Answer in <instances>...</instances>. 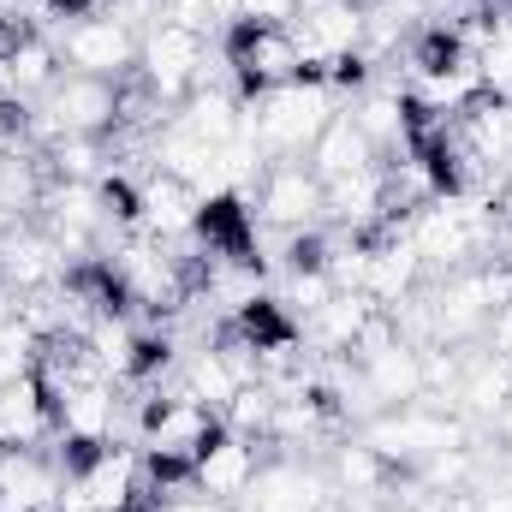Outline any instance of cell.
I'll use <instances>...</instances> for the list:
<instances>
[{
    "label": "cell",
    "instance_id": "cell-13",
    "mask_svg": "<svg viewBox=\"0 0 512 512\" xmlns=\"http://www.w3.org/2000/svg\"><path fill=\"white\" fill-rule=\"evenodd\" d=\"M245 387V376L233 370V358L221 352V346H203V352H191L185 358V387L179 393H191L197 405H209V411H227V399Z\"/></svg>",
    "mask_w": 512,
    "mask_h": 512
},
{
    "label": "cell",
    "instance_id": "cell-16",
    "mask_svg": "<svg viewBox=\"0 0 512 512\" xmlns=\"http://www.w3.org/2000/svg\"><path fill=\"white\" fill-rule=\"evenodd\" d=\"M489 340H495V358H512V304L489 316Z\"/></svg>",
    "mask_w": 512,
    "mask_h": 512
},
{
    "label": "cell",
    "instance_id": "cell-19",
    "mask_svg": "<svg viewBox=\"0 0 512 512\" xmlns=\"http://www.w3.org/2000/svg\"><path fill=\"white\" fill-rule=\"evenodd\" d=\"M495 423H501V429H507V441H512V405H507V411H501V417H495Z\"/></svg>",
    "mask_w": 512,
    "mask_h": 512
},
{
    "label": "cell",
    "instance_id": "cell-6",
    "mask_svg": "<svg viewBox=\"0 0 512 512\" xmlns=\"http://www.w3.org/2000/svg\"><path fill=\"white\" fill-rule=\"evenodd\" d=\"M203 42L209 36H191V30H173V24H149L143 54H137V72L161 90L167 108H179L197 90V78H203Z\"/></svg>",
    "mask_w": 512,
    "mask_h": 512
},
{
    "label": "cell",
    "instance_id": "cell-10",
    "mask_svg": "<svg viewBox=\"0 0 512 512\" xmlns=\"http://www.w3.org/2000/svg\"><path fill=\"white\" fill-rule=\"evenodd\" d=\"M54 435V399L36 376L0 387V447H48Z\"/></svg>",
    "mask_w": 512,
    "mask_h": 512
},
{
    "label": "cell",
    "instance_id": "cell-17",
    "mask_svg": "<svg viewBox=\"0 0 512 512\" xmlns=\"http://www.w3.org/2000/svg\"><path fill=\"white\" fill-rule=\"evenodd\" d=\"M471 512H512V489H495V495H483Z\"/></svg>",
    "mask_w": 512,
    "mask_h": 512
},
{
    "label": "cell",
    "instance_id": "cell-7",
    "mask_svg": "<svg viewBox=\"0 0 512 512\" xmlns=\"http://www.w3.org/2000/svg\"><path fill=\"white\" fill-rule=\"evenodd\" d=\"M334 501H340L334 477H322L310 465H268V471L251 477V489L233 507H245V512H328Z\"/></svg>",
    "mask_w": 512,
    "mask_h": 512
},
{
    "label": "cell",
    "instance_id": "cell-11",
    "mask_svg": "<svg viewBox=\"0 0 512 512\" xmlns=\"http://www.w3.org/2000/svg\"><path fill=\"white\" fill-rule=\"evenodd\" d=\"M370 167H382V155L352 114H334L322 126V137L310 143V173L316 179H346V173H370Z\"/></svg>",
    "mask_w": 512,
    "mask_h": 512
},
{
    "label": "cell",
    "instance_id": "cell-9",
    "mask_svg": "<svg viewBox=\"0 0 512 512\" xmlns=\"http://www.w3.org/2000/svg\"><path fill=\"white\" fill-rule=\"evenodd\" d=\"M358 393H364L370 405H387V411L423 399V352L405 346V340H393L382 352L358 358Z\"/></svg>",
    "mask_w": 512,
    "mask_h": 512
},
{
    "label": "cell",
    "instance_id": "cell-14",
    "mask_svg": "<svg viewBox=\"0 0 512 512\" xmlns=\"http://www.w3.org/2000/svg\"><path fill=\"white\" fill-rule=\"evenodd\" d=\"M387 483H393V465H387L370 441H346V447H334V489L376 495V489H387Z\"/></svg>",
    "mask_w": 512,
    "mask_h": 512
},
{
    "label": "cell",
    "instance_id": "cell-1",
    "mask_svg": "<svg viewBox=\"0 0 512 512\" xmlns=\"http://www.w3.org/2000/svg\"><path fill=\"white\" fill-rule=\"evenodd\" d=\"M334 114H340V96L322 78H298V84H280L268 96H245L239 137L256 143L262 155H298V149H310L322 137V126Z\"/></svg>",
    "mask_w": 512,
    "mask_h": 512
},
{
    "label": "cell",
    "instance_id": "cell-18",
    "mask_svg": "<svg viewBox=\"0 0 512 512\" xmlns=\"http://www.w3.org/2000/svg\"><path fill=\"white\" fill-rule=\"evenodd\" d=\"M239 6H245V0H209V12H215L221 24H233V18H239Z\"/></svg>",
    "mask_w": 512,
    "mask_h": 512
},
{
    "label": "cell",
    "instance_id": "cell-2",
    "mask_svg": "<svg viewBox=\"0 0 512 512\" xmlns=\"http://www.w3.org/2000/svg\"><path fill=\"white\" fill-rule=\"evenodd\" d=\"M221 66L233 72L239 96H268V90L304 78V54L292 42V24H251V18H233L227 24Z\"/></svg>",
    "mask_w": 512,
    "mask_h": 512
},
{
    "label": "cell",
    "instance_id": "cell-12",
    "mask_svg": "<svg viewBox=\"0 0 512 512\" xmlns=\"http://www.w3.org/2000/svg\"><path fill=\"white\" fill-rule=\"evenodd\" d=\"M376 310H382V304H376L370 292H334L298 334H304L310 346L334 352V358H352V346H358V334H364V322H370Z\"/></svg>",
    "mask_w": 512,
    "mask_h": 512
},
{
    "label": "cell",
    "instance_id": "cell-3",
    "mask_svg": "<svg viewBox=\"0 0 512 512\" xmlns=\"http://www.w3.org/2000/svg\"><path fill=\"white\" fill-rule=\"evenodd\" d=\"M48 36H54L60 60L72 72H90V78H126L131 66H137V54H143V36L131 24H120V18H108V12L72 18V24L48 30Z\"/></svg>",
    "mask_w": 512,
    "mask_h": 512
},
{
    "label": "cell",
    "instance_id": "cell-15",
    "mask_svg": "<svg viewBox=\"0 0 512 512\" xmlns=\"http://www.w3.org/2000/svg\"><path fill=\"white\" fill-rule=\"evenodd\" d=\"M304 12V0H245L239 6V18H251V24H292Z\"/></svg>",
    "mask_w": 512,
    "mask_h": 512
},
{
    "label": "cell",
    "instance_id": "cell-5",
    "mask_svg": "<svg viewBox=\"0 0 512 512\" xmlns=\"http://www.w3.org/2000/svg\"><path fill=\"white\" fill-rule=\"evenodd\" d=\"M256 227L262 233H304V227H322V179L298 161H280L262 173V191H256Z\"/></svg>",
    "mask_w": 512,
    "mask_h": 512
},
{
    "label": "cell",
    "instance_id": "cell-8",
    "mask_svg": "<svg viewBox=\"0 0 512 512\" xmlns=\"http://www.w3.org/2000/svg\"><path fill=\"white\" fill-rule=\"evenodd\" d=\"M256 477V447L245 435H233V429H221L203 453H197V465H191V489L203 495V501H221V507H233L245 489H251Z\"/></svg>",
    "mask_w": 512,
    "mask_h": 512
},
{
    "label": "cell",
    "instance_id": "cell-4",
    "mask_svg": "<svg viewBox=\"0 0 512 512\" xmlns=\"http://www.w3.org/2000/svg\"><path fill=\"white\" fill-rule=\"evenodd\" d=\"M364 441L382 453L387 465H423V459H435V453H447V447H465V423H453V417H441V411L399 405V411H387V417L370 423Z\"/></svg>",
    "mask_w": 512,
    "mask_h": 512
}]
</instances>
